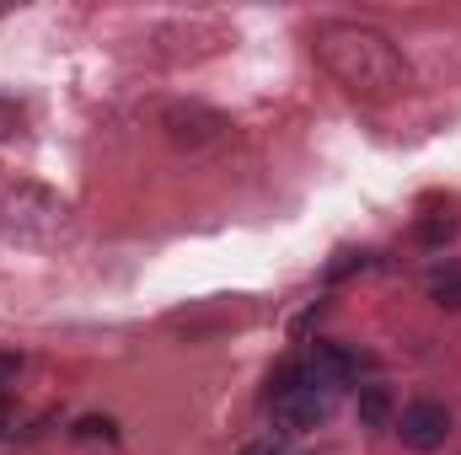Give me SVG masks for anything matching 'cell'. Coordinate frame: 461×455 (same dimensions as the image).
Returning <instances> with one entry per match:
<instances>
[{
  "label": "cell",
  "instance_id": "1",
  "mask_svg": "<svg viewBox=\"0 0 461 455\" xmlns=\"http://www.w3.org/2000/svg\"><path fill=\"white\" fill-rule=\"evenodd\" d=\"M317 59L354 97H392L408 81V65L392 49V38L375 32V27H359V22H328L317 32Z\"/></svg>",
  "mask_w": 461,
  "mask_h": 455
},
{
  "label": "cell",
  "instance_id": "2",
  "mask_svg": "<svg viewBox=\"0 0 461 455\" xmlns=\"http://www.w3.org/2000/svg\"><path fill=\"white\" fill-rule=\"evenodd\" d=\"M0 230H5L16 246H59L65 230H70V210H65L59 193L22 183V188H11V193L0 199Z\"/></svg>",
  "mask_w": 461,
  "mask_h": 455
},
{
  "label": "cell",
  "instance_id": "3",
  "mask_svg": "<svg viewBox=\"0 0 461 455\" xmlns=\"http://www.w3.org/2000/svg\"><path fill=\"white\" fill-rule=\"evenodd\" d=\"M397 434H402V445L408 451H440L446 445V434H451V413H446V402H408L402 413H397Z\"/></svg>",
  "mask_w": 461,
  "mask_h": 455
},
{
  "label": "cell",
  "instance_id": "4",
  "mask_svg": "<svg viewBox=\"0 0 461 455\" xmlns=\"http://www.w3.org/2000/svg\"><path fill=\"white\" fill-rule=\"evenodd\" d=\"M328 413H333V391H322V386H295V391H279V397H274V418H279V429H290V434L317 429Z\"/></svg>",
  "mask_w": 461,
  "mask_h": 455
},
{
  "label": "cell",
  "instance_id": "5",
  "mask_svg": "<svg viewBox=\"0 0 461 455\" xmlns=\"http://www.w3.org/2000/svg\"><path fill=\"white\" fill-rule=\"evenodd\" d=\"M306 370H312V380H317L322 391H333V386H344L348 375L359 370V359H354L348 348H339V343H317V353L306 359Z\"/></svg>",
  "mask_w": 461,
  "mask_h": 455
},
{
  "label": "cell",
  "instance_id": "6",
  "mask_svg": "<svg viewBox=\"0 0 461 455\" xmlns=\"http://www.w3.org/2000/svg\"><path fill=\"white\" fill-rule=\"evenodd\" d=\"M424 290H429V300H435V306H446V311H461V263L429 268Z\"/></svg>",
  "mask_w": 461,
  "mask_h": 455
},
{
  "label": "cell",
  "instance_id": "7",
  "mask_svg": "<svg viewBox=\"0 0 461 455\" xmlns=\"http://www.w3.org/2000/svg\"><path fill=\"white\" fill-rule=\"evenodd\" d=\"M359 424H365V429L392 424V391H386V386H359Z\"/></svg>",
  "mask_w": 461,
  "mask_h": 455
},
{
  "label": "cell",
  "instance_id": "8",
  "mask_svg": "<svg viewBox=\"0 0 461 455\" xmlns=\"http://www.w3.org/2000/svg\"><path fill=\"white\" fill-rule=\"evenodd\" d=\"M22 118H27V108H22L16 97H0V139L22 134Z\"/></svg>",
  "mask_w": 461,
  "mask_h": 455
},
{
  "label": "cell",
  "instance_id": "9",
  "mask_svg": "<svg viewBox=\"0 0 461 455\" xmlns=\"http://www.w3.org/2000/svg\"><path fill=\"white\" fill-rule=\"evenodd\" d=\"M76 440H118V429H113V418H81Z\"/></svg>",
  "mask_w": 461,
  "mask_h": 455
},
{
  "label": "cell",
  "instance_id": "10",
  "mask_svg": "<svg viewBox=\"0 0 461 455\" xmlns=\"http://www.w3.org/2000/svg\"><path fill=\"white\" fill-rule=\"evenodd\" d=\"M451 236H456V226H451V220H429V226L419 230V241H429V246H435V241H451Z\"/></svg>",
  "mask_w": 461,
  "mask_h": 455
},
{
  "label": "cell",
  "instance_id": "11",
  "mask_svg": "<svg viewBox=\"0 0 461 455\" xmlns=\"http://www.w3.org/2000/svg\"><path fill=\"white\" fill-rule=\"evenodd\" d=\"M16 370H22V359H16V353H0V386H11Z\"/></svg>",
  "mask_w": 461,
  "mask_h": 455
},
{
  "label": "cell",
  "instance_id": "12",
  "mask_svg": "<svg viewBox=\"0 0 461 455\" xmlns=\"http://www.w3.org/2000/svg\"><path fill=\"white\" fill-rule=\"evenodd\" d=\"M0 434H5V407H0Z\"/></svg>",
  "mask_w": 461,
  "mask_h": 455
}]
</instances>
